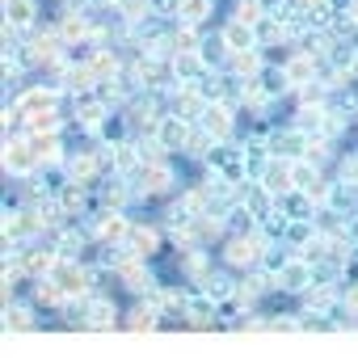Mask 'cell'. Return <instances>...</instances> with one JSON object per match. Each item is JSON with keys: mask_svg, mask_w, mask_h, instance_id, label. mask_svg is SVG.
I'll list each match as a JSON object with an SVG mask.
<instances>
[{"mask_svg": "<svg viewBox=\"0 0 358 358\" xmlns=\"http://www.w3.org/2000/svg\"><path fill=\"white\" fill-rule=\"evenodd\" d=\"M34 164H43V160H38V148H34L30 139H9V143H5V169H9L13 177H30Z\"/></svg>", "mask_w": 358, "mask_h": 358, "instance_id": "obj_1", "label": "cell"}, {"mask_svg": "<svg viewBox=\"0 0 358 358\" xmlns=\"http://www.w3.org/2000/svg\"><path fill=\"white\" fill-rule=\"evenodd\" d=\"M190 118H182V114H169V118H160V127H156V139H160V148L164 152H173V148H190Z\"/></svg>", "mask_w": 358, "mask_h": 358, "instance_id": "obj_2", "label": "cell"}, {"mask_svg": "<svg viewBox=\"0 0 358 358\" xmlns=\"http://www.w3.org/2000/svg\"><path fill=\"white\" fill-rule=\"evenodd\" d=\"M262 186L270 194H291L295 190V160H270L262 169Z\"/></svg>", "mask_w": 358, "mask_h": 358, "instance_id": "obj_3", "label": "cell"}, {"mask_svg": "<svg viewBox=\"0 0 358 358\" xmlns=\"http://www.w3.org/2000/svg\"><path fill=\"white\" fill-rule=\"evenodd\" d=\"M262 253H266V236H232L224 249L228 266H253Z\"/></svg>", "mask_w": 358, "mask_h": 358, "instance_id": "obj_4", "label": "cell"}, {"mask_svg": "<svg viewBox=\"0 0 358 358\" xmlns=\"http://www.w3.org/2000/svg\"><path fill=\"white\" fill-rule=\"evenodd\" d=\"M278 287L282 291H308L312 287V262L308 257H291L278 266Z\"/></svg>", "mask_w": 358, "mask_h": 358, "instance_id": "obj_5", "label": "cell"}, {"mask_svg": "<svg viewBox=\"0 0 358 358\" xmlns=\"http://www.w3.org/2000/svg\"><path fill=\"white\" fill-rule=\"evenodd\" d=\"M203 131H207V139H228V135H232V110H228L224 101H207V110H203Z\"/></svg>", "mask_w": 358, "mask_h": 358, "instance_id": "obj_6", "label": "cell"}, {"mask_svg": "<svg viewBox=\"0 0 358 358\" xmlns=\"http://www.w3.org/2000/svg\"><path fill=\"white\" fill-rule=\"evenodd\" d=\"M169 186H173V173H169L160 160L139 164V190H143V194H164Z\"/></svg>", "mask_w": 358, "mask_h": 358, "instance_id": "obj_7", "label": "cell"}, {"mask_svg": "<svg viewBox=\"0 0 358 358\" xmlns=\"http://www.w3.org/2000/svg\"><path fill=\"white\" fill-rule=\"evenodd\" d=\"M51 278H55V282H59L68 295H85L93 274H89V270H80V266H72V262H59V266L51 270Z\"/></svg>", "mask_w": 358, "mask_h": 358, "instance_id": "obj_8", "label": "cell"}, {"mask_svg": "<svg viewBox=\"0 0 358 358\" xmlns=\"http://www.w3.org/2000/svg\"><path fill=\"white\" fill-rule=\"evenodd\" d=\"M68 173H72V182L93 186V182H97V173H101V156H93V152H76V156L68 160Z\"/></svg>", "mask_w": 358, "mask_h": 358, "instance_id": "obj_9", "label": "cell"}, {"mask_svg": "<svg viewBox=\"0 0 358 358\" xmlns=\"http://www.w3.org/2000/svg\"><path fill=\"white\" fill-rule=\"evenodd\" d=\"M97 236H101L106 245H110V241L118 245V241H127V236H131V224L118 215V207H114V211H106V215L97 220Z\"/></svg>", "mask_w": 358, "mask_h": 358, "instance_id": "obj_10", "label": "cell"}, {"mask_svg": "<svg viewBox=\"0 0 358 358\" xmlns=\"http://www.w3.org/2000/svg\"><path fill=\"white\" fill-rule=\"evenodd\" d=\"M5 17H9L13 30H26V26H34L38 5H34V0H5Z\"/></svg>", "mask_w": 358, "mask_h": 358, "instance_id": "obj_11", "label": "cell"}, {"mask_svg": "<svg viewBox=\"0 0 358 358\" xmlns=\"http://www.w3.org/2000/svg\"><path fill=\"white\" fill-rule=\"evenodd\" d=\"M55 106H59L55 89H30V93L17 101V110H22V114H47V110H55Z\"/></svg>", "mask_w": 358, "mask_h": 358, "instance_id": "obj_12", "label": "cell"}, {"mask_svg": "<svg viewBox=\"0 0 358 358\" xmlns=\"http://www.w3.org/2000/svg\"><path fill=\"white\" fill-rule=\"evenodd\" d=\"M59 34H64V43L72 47V43H80L85 34H89V17L80 13V9H68L64 17H59Z\"/></svg>", "mask_w": 358, "mask_h": 358, "instance_id": "obj_13", "label": "cell"}, {"mask_svg": "<svg viewBox=\"0 0 358 358\" xmlns=\"http://www.w3.org/2000/svg\"><path fill=\"white\" fill-rule=\"evenodd\" d=\"M224 43L232 51H249V47H257V30L245 22H232V26H224Z\"/></svg>", "mask_w": 358, "mask_h": 358, "instance_id": "obj_14", "label": "cell"}, {"mask_svg": "<svg viewBox=\"0 0 358 358\" xmlns=\"http://www.w3.org/2000/svg\"><path fill=\"white\" fill-rule=\"evenodd\" d=\"M282 72H287V80H291V85H299V89H303V85L312 80V72H316V55H312V51H303V55H295Z\"/></svg>", "mask_w": 358, "mask_h": 358, "instance_id": "obj_15", "label": "cell"}, {"mask_svg": "<svg viewBox=\"0 0 358 358\" xmlns=\"http://www.w3.org/2000/svg\"><path fill=\"white\" fill-rule=\"evenodd\" d=\"M22 266H26V274H51L59 262L51 249H22Z\"/></svg>", "mask_w": 358, "mask_h": 358, "instance_id": "obj_16", "label": "cell"}, {"mask_svg": "<svg viewBox=\"0 0 358 358\" xmlns=\"http://www.w3.org/2000/svg\"><path fill=\"white\" fill-rule=\"evenodd\" d=\"M257 68H262L257 47H249V51H232V72H236L241 80H257Z\"/></svg>", "mask_w": 358, "mask_h": 358, "instance_id": "obj_17", "label": "cell"}, {"mask_svg": "<svg viewBox=\"0 0 358 358\" xmlns=\"http://www.w3.org/2000/svg\"><path fill=\"white\" fill-rule=\"evenodd\" d=\"M207 13H211V0H177V17L186 26H199Z\"/></svg>", "mask_w": 358, "mask_h": 358, "instance_id": "obj_18", "label": "cell"}, {"mask_svg": "<svg viewBox=\"0 0 358 358\" xmlns=\"http://www.w3.org/2000/svg\"><path fill=\"white\" fill-rule=\"evenodd\" d=\"M127 245H131V249H135L139 257H152V253H156V245H160V236H156L152 228H131Z\"/></svg>", "mask_w": 358, "mask_h": 358, "instance_id": "obj_19", "label": "cell"}, {"mask_svg": "<svg viewBox=\"0 0 358 358\" xmlns=\"http://www.w3.org/2000/svg\"><path fill=\"white\" fill-rule=\"evenodd\" d=\"M266 17V5L262 0H236V13H232V22H245V26H253L257 30V22Z\"/></svg>", "mask_w": 358, "mask_h": 358, "instance_id": "obj_20", "label": "cell"}, {"mask_svg": "<svg viewBox=\"0 0 358 358\" xmlns=\"http://www.w3.org/2000/svg\"><path fill=\"white\" fill-rule=\"evenodd\" d=\"M299 148H308V139H303V131L295 127V131H282V135H274V152H282V156H295Z\"/></svg>", "mask_w": 358, "mask_h": 358, "instance_id": "obj_21", "label": "cell"}, {"mask_svg": "<svg viewBox=\"0 0 358 358\" xmlns=\"http://www.w3.org/2000/svg\"><path fill=\"white\" fill-rule=\"evenodd\" d=\"M135 160H143V156H139V143H118V148H114V156H110V164H114L118 173H127Z\"/></svg>", "mask_w": 358, "mask_h": 358, "instance_id": "obj_22", "label": "cell"}, {"mask_svg": "<svg viewBox=\"0 0 358 358\" xmlns=\"http://www.w3.org/2000/svg\"><path fill=\"white\" fill-rule=\"evenodd\" d=\"M199 47H203V38H199V30L182 22V30H177V34H173V51H199Z\"/></svg>", "mask_w": 358, "mask_h": 358, "instance_id": "obj_23", "label": "cell"}, {"mask_svg": "<svg viewBox=\"0 0 358 358\" xmlns=\"http://www.w3.org/2000/svg\"><path fill=\"white\" fill-rule=\"evenodd\" d=\"M228 51H232V47H228V43H224V34H220V38H211V43H203V47H199V55H203V64H220V59H224V55H228Z\"/></svg>", "mask_w": 358, "mask_h": 358, "instance_id": "obj_24", "label": "cell"}, {"mask_svg": "<svg viewBox=\"0 0 358 358\" xmlns=\"http://www.w3.org/2000/svg\"><path fill=\"white\" fill-rule=\"evenodd\" d=\"M156 316H160L156 308H143V303H139V308H131V316H127V329H152V324H156Z\"/></svg>", "mask_w": 358, "mask_h": 358, "instance_id": "obj_25", "label": "cell"}, {"mask_svg": "<svg viewBox=\"0 0 358 358\" xmlns=\"http://www.w3.org/2000/svg\"><path fill=\"white\" fill-rule=\"evenodd\" d=\"M93 72H97V76H114V72H118V55H114V51H97V55H93Z\"/></svg>", "mask_w": 358, "mask_h": 358, "instance_id": "obj_26", "label": "cell"}, {"mask_svg": "<svg viewBox=\"0 0 358 358\" xmlns=\"http://www.w3.org/2000/svg\"><path fill=\"white\" fill-rule=\"evenodd\" d=\"M287 241H291L295 249H303V245L312 241V224H303V215H299V220H295V224L287 228Z\"/></svg>", "mask_w": 358, "mask_h": 358, "instance_id": "obj_27", "label": "cell"}, {"mask_svg": "<svg viewBox=\"0 0 358 358\" xmlns=\"http://www.w3.org/2000/svg\"><path fill=\"white\" fill-rule=\"evenodd\" d=\"M5 324L9 329H34V320H30V308H5Z\"/></svg>", "mask_w": 358, "mask_h": 358, "instance_id": "obj_28", "label": "cell"}, {"mask_svg": "<svg viewBox=\"0 0 358 358\" xmlns=\"http://www.w3.org/2000/svg\"><path fill=\"white\" fill-rule=\"evenodd\" d=\"M207 295H211V299L232 295V278H211V274H207Z\"/></svg>", "mask_w": 358, "mask_h": 358, "instance_id": "obj_29", "label": "cell"}, {"mask_svg": "<svg viewBox=\"0 0 358 358\" xmlns=\"http://www.w3.org/2000/svg\"><path fill=\"white\" fill-rule=\"evenodd\" d=\"M127 199V186H106V207H122Z\"/></svg>", "mask_w": 358, "mask_h": 358, "instance_id": "obj_30", "label": "cell"}, {"mask_svg": "<svg viewBox=\"0 0 358 358\" xmlns=\"http://www.w3.org/2000/svg\"><path fill=\"white\" fill-rule=\"evenodd\" d=\"M59 245H64V253H80V245H85V241H80V232H76V236H72V232H64V241H59Z\"/></svg>", "mask_w": 358, "mask_h": 358, "instance_id": "obj_31", "label": "cell"}, {"mask_svg": "<svg viewBox=\"0 0 358 358\" xmlns=\"http://www.w3.org/2000/svg\"><path fill=\"white\" fill-rule=\"evenodd\" d=\"M345 308H350V312H354V316H358V282H354V287H350V291H345Z\"/></svg>", "mask_w": 358, "mask_h": 358, "instance_id": "obj_32", "label": "cell"}, {"mask_svg": "<svg viewBox=\"0 0 358 358\" xmlns=\"http://www.w3.org/2000/svg\"><path fill=\"white\" fill-rule=\"evenodd\" d=\"M262 5H266V13H270V9H278V5H282V0H262Z\"/></svg>", "mask_w": 358, "mask_h": 358, "instance_id": "obj_33", "label": "cell"}]
</instances>
